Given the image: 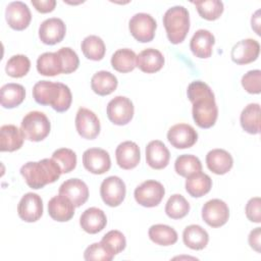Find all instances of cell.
Masks as SVG:
<instances>
[{"label": "cell", "instance_id": "46", "mask_svg": "<svg viewBox=\"0 0 261 261\" xmlns=\"http://www.w3.org/2000/svg\"><path fill=\"white\" fill-rule=\"evenodd\" d=\"M33 6L41 13L52 12L56 6L55 0H32Z\"/></svg>", "mask_w": 261, "mask_h": 261}, {"label": "cell", "instance_id": "14", "mask_svg": "<svg viewBox=\"0 0 261 261\" xmlns=\"http://www.w3.org/2000/svg\"><path fill=\"white\" fill-rule=\"evenodd\" d=\"M5 17L8 25L15 31H23L32 20L29 6L21 1L10 2L5 9Z\"/></svg>", "mask_w": 261, "mask_h": 261}, {"label": "cell", "instance_id": "31", "mask_svg": "<svg viewBox=\"0 0 261 261\" xmlns=\"http://www.w3.org/2000/svg\"><path fill=\"white\" fill-rule=\"evenodd\" d=\"M212 188L211 177L204 172H197L187 177L186 191L194 198H201L208 194Z\"/></svg>", "mask_w": 261, "mask_h": 261}, {"label": "cell", "instance_id": "32", "mask_svg": "<svg viewBox=\"0 0 261 261\" xmlns=\"http://www.w3.org/2000/svg\"><path fill=\"white\" fill-rule=\"evenodd\" d=\"M240 122L245 132L257 135L260 132V105L258 103L248 104L242 111Z\"/></svg>", "mask_w": 261, "mask_h": 261}, {"label": "cell", "instance_id": "27", "mask_svg": "<svg viewBox=\"0 0 261 261\" xmlns=\"http://www.w3.org/2000/svg\"><path fill=\"white\" fill-rule=\"evenodd\" d=\"M25 98V90L23 86L15 83H8L1 87L0 103L7 109H12L20 105Z\"/></svg>", "mask_w": 261, "mask_h": 261}, {"label": "cell", "instance_id": "1", "mask_svg": "<svg viewBox=\"0 0 261 261\" xmlns=\"http://www.w3.org/2000/svg\"><path fill=\"white\" fill-rule=\"evenodd\" d=\"M187 95L193 104L192 114L195 123L201 128L213 126L218 116V108L211 88L204 82L195 81L188 86Z\"/></svg>", "mask_w": 261, "mask_h": 261}, {"label": "cell", "instance_id": "40", "mask_svg": "<svg viewBox=\"0 0 261 261\" xmlns=\"http://www.w3.org/2000/svg\"><path fill=\"white\" fill-rule=\"evenodd\" d=\"M100 243L113 256L123 251L126 246V240L124 234L116 229L109 230L107 233H105Z\"/></svg>", "mask_w": 261, "mask_h": 261}, {"label": "cell", "instance_id": "19", "mask_svg": "<svg viewBox=\"0 0 261 261\" xmlns=\"http://www.w3.org/2000/svg\"><path fill=\"white\" fill-rule=\"evenodd\" d=\"M115 158L118 166L122 169L129 170L138 166L141 160L139 146L132 141L120 143L115 150Z\"/></svg>", "mask_w": 261, "mask_h": 261}, {"label": "cell", "instance_id": "24", "mask_svg": "<svg viewBox=\"0 0 261 261\" xmlns=\"http://www.w3.org/2000/svg\"><path fill=\"white\" fill-rule=\"evenodd\" d=\"M136 65L146 73H155L164 65L163 54L154 48H147L137 55Z\"/></svg>", "mask_w": 261, "mask_h": 261}, {"label": "cell", "instance_id": "7", "mask_svg": "<svg viewBox=\"0 0 261 261\" xmlns=\"http://www.w3.org/2000/svg\"><path fill=\"white\" fill-rule=\"evenodd\" d=\"M157 22L152 15L144 12L136 13L128 21L130 35L141 43L151 42L155 37Z\"/></svg>", "mask_w": 261, "mask_h": 261}, {"label": "cell", "instance_id": "15", "mask_svg": "<svg viewBox=\"0 0 261 261\" xmlns=\"http://www.w3.org/2000/svg\"><path fill=\"white\" fill-rule=\"evenodd\" d=\"M17 214L25 222L39 220L43 214V201L41 197L35 193L24 194L17 205Z\"/></svg>", "mask_w": 261, "mask_h": 261}, {"label": "cell", "instance_id": "23", "mask_svg": "<svg viewBox=\"0 0 261 261\" xmlns=\"http://www.w3.org/2000/svg\"><path fill=\"white\" fill-rule=\"evenodd\" d=\"M107 224V217L103 210L97 207L86 209L80 217L81 227L88 233L95 234L100 232Z\"/></svg>", "mask_w": 261, "mask_h": 261}, {"label": "cell", "instance_id": "43", "mask_svg": "<svg viewBox=\"0 0 261 261\" xmlns=\"http://www.w3.org/2000/svg\"><path fill=\"white\" fill-rule=\"evenodd\" d=\"M113 257L101 243H93L84 252V259L87 261H111Z\"/></svg>", "mask_w": 261, "mask_h": 261}, {"label": "cell", "instance_id": "47", "mask_svg": "<svg viewBox=\"0 0 261 261\" xmlns=\"http://www.w3.org/2000/svg\"><path fill=\"white\" fill-rule=\"evenodd\" d=\"M260 238H261V228L260 227H256L253 230H251L249 238H248L250 247L258 253L260 252Z\"/></svg>", "mask_w": 261, "mask_h": 261}, {"label": "cell", "instance_id": "2", "mask_svg": "<svg viewBox=\"0 0 261 261\" xmlns=\"http://www.w3.org/2000/svg\"><path fill=\"white\" fill-rule=\"evenodd\" d=\"M33 97L40 105H50L57 112H65L72 102L70 89L62 83L40 81L33 88Z\"/></svg>", "mask_w": 261, "mask_h": 261}, {"label": "cell", "instance_id": "30", "mask_svg": "<svg viewBox=\"0 0 261 261\" xmlns=\"http://www.w3.org/2000/svg\"><path fill=\"white\" fill-rule=\"evenodd\" d=\"M37 70L45 76H55L62 73V62L56 52H45L37 59Z\"/></svg>", "mask_w": 261, "mask_h": 261}, {"label": "cell", "instance_id": "37", "mask_svg": "<svg viewBox=\"0 0 261 261\" xmlns=\"http://www.w3.org/2000/svg\"><path fill=\"white\" fill-rule=\"evenodd\" d=\"M190 204L180 194H173L166 202L165 213L171 219H181L188 215Z\"/></svg>", "mask_w": 261, "mask_h": 261}, {"label": "cell", "instance_id": "18", "mask_svg": "<svg viewBox=\"0 0 261 261\" xmlns=\"http://www.w3.org/2000/svg\"><path fill=\"white\" fill-rule=\"evenodd\" d=\"M59 194L67 197L75 207L84 205L89 198V188L80 178H69L59 187Z\"/></svg>", "mask_w": 261, "mask_h": 261}, {"label": "cell", "instance_id": "29", "mask_svg": "<svg viewBox=\"0 0 261 261\" xmlns=\"http://www.w3.org/2000/svg\"><path fill=\"white\" fill-rule=\"evenodd\" d=\"M118 82L114 74L106 70L96 72L91 79V88L99 96H107L117 88Z\"/></svg>", "mask_w": 261, "mask_h": 261}, {"label": "cell", "instance_id": "36", "mask_svg": "<svg viewBox=\"0 0 261 261\" xmlns=\"http://www.w3.org/2000/svg\"><path fill=\"white\" fill-rule=\"evenodd\" d=\"M174 169L177 174L187 178L194 173L202 171V163L195 155L182 154L176 158L174 162Z\"/></svg>", "mask_w": 261, "mask_h": 261}, {"label": "cell", "instance_id": "35", "mask_svg": "<svg viewBox=\"0 0 261 261\" xmlns=\"http://www.w3.org/2000/svg\"><path fill=\"white\" fill-rule=\"evenodd\" d=\"M81 49L86 58L94 61L103 59L106 52V47L103 40L95 35L86 37L82 41Z\"/></svg>", "mask_w": 261, "mask_h": 261}, {"label": "cell", "instance_id": "22", "mask_svg": "<svg viewBox=\"0 0 261 261\" xmlns=\"http://www.w3.org/2000/svg\"><path fill=\"white\" fill-rule=\"evenodd\" d=\"M215 44L214 35L208 30H198L190 41V49L198 58H209Z\"/></svg>", "mask_w": 261, "mask_h": 261}, {"label": "cell", "instance_id": "12", "mask_svg": "<svg viewBox=\"0 0 261 261\" xmlns=\"http://www.w3.org/2000/svg\"><path fill=\"white\" fill-rule=\"evenodd\" d=\"M84 167L93 174H103L111 167L109 153L101 148L87 149L83 154Z\"/></svg>", "mask_w": 261, "mask_h": 261}, {"label": "cell", "instance_id": "42", "mask_svg": "<svg viewBox=\"0 0 261 261\" xmlns=\"http://www.w3.org/2000/svg\"><path fill=\"white\" fill-rule=\"evenodd\" d=\"M57 53L61 58L62 73L68 74L77 69L80 65V59L75 51L69 47H62L57 51Z\"/></svg>", "mask_w": 261, "mask_h": 261}, {"label": "cell", "instance_id": "3", "mask_svg": "<svg viewBox=\"0 0 261 261\" xmlns=\"http://www.w3.org/2000/svg\"><path fill=\"white\" fill-rule=\"evenodd\" d=\"M61 173L60 166L52 158L30 161L24 163L20 168V174L24 178L25 184L34 190L42 189L46 185L56 181Z\"/></svg>", "mask_w": 261, "mask_h": 261}, {"label": "cell", "instance_id": "21", "mask_svg": "<svg viewBox=\"0 0 261 261\" xmlns=\"http://www.w3.org/2000/svg\"><path fill=\"white\" fill-rule=\"evenodd\" d=\"M170 159V153L163 142L153 140L148 143L146 147V161L147 164L153 169L165 168Z\"/></svg>", "mask_w": 261, "mask_h": 261}, {"label": "cell", "instance_id": "6", "mask_svg": "<svg viewBox=\"0 0 261 261\" xmlns=\"http://www.w3.org/2000/svg\"><path fill=\"white\" fill-rule=\"evenodd\" d=\"M165 194L163 185L154 179H148L138 186L134 192L136 202L144 207L152 208L160 204Z\"/></svg>", "mask_w": 261, "mask_h": 261}, {"label": "cell", "instance_id": "13", "mask_svg": "<svg viewBox=\"0 0 261 261\" xmlns=\"http://www.w3.org/2000/svg\"><path fill=\"white\" fill-rule=\"evenodd\" d=\"M167 140L176 149H187L196 144L198 133L190 124L177 123L168 129Z\"/></svg>", "mask_w": 261, "mask_h": 261}, {"label": "cell", "instance_id": "28", "mask_svg": "<svg viewBox=\"0 0 261 261\" xmlns=\"http://www.w3.org/2000/svg\"><path fill=\"white\" fill-rule=\"evenodd\" d=\"M182 241L192 250H203L209 242V234L201 225L191 224L184 229Z\"/></svg>", "mask_w": 261, "mask_h": 261}, {"label": "cell", "instance_id": "41", "mask_svg": "<svg viewBox=\"0 0 261 261\" xmlns=\"http://www.w3.org/2000/svg\"><path fill=\"white\" fill-rule=\"evenodd\" d=\"M52 159L58 163L62 173H68L76 166V154L68 148H60L55 150L52 154Z\"/></svg>", "mask_w": 261, "mask_h": 261}, {"label": "cell", "instance_id": "45", "mask_svg": "<svg viewBox=\"0 0 261 261\" xmlns=\"http://www.w3.org/2000/svg\"><path fill=\"white\" fill-rule=\"evenodd\" d=\"M247 218L255 223L261 222V200L259 197L251 198L245 208Z\"/></svg>", "mask_w": 261, "mask_h": 261}, {"label": "cell", "instance_id": "4", "mask_svg": "<svg viewBox=\"0 0 261 261\" xmlns=\"http://www.w3.org/2000/svg\"><path fill=\"white\" fill-rule=\"evenodd\" d=\"M163 25L166 31L168 41L171 44L181 43L190 30V14L184 6H173L168 8L163 15Z\"/></svg>", "mask_w": 261, "mask_h": 261}, {"label": "cell", "instance_id": "34", "mask_svg": "<svg viewBox=\"0 0 261 261\" xmlns=\"http://www.w3.org/2000/svg\"><path fill=\"white\" fill-rule=\"evenodd\" d=\"M150 240L159 246H171L177 242V232L166 224H154L148 231Z\"/></svg>", "mask_w": 261, "mask_h": 261}, {"label": "cell", "instance_id": "25", "mask_svg": "<svg viewBox=\"0 0 261 261\" xmlns=\"http://www.w3.org/2000/svg\"><path fill=\"white\" fill-rule=\"evenodd\" d=\"M206 164L211 172L222 175L231 169L233 159L227 151L223 149H213L206 155Z\"/></svg>", "mask_w": 261, "mask_h": 261}, {"label": "cell", "instance_id": "8", "mask_svg": "<svg viewBox=\"0 0 261 261\" xmlns=\"http://www.w3.org/2000/svg\"><path fill=\"white\" fill-rule=\"evenodd\" d=\"M107 117L116 125L127 124L134 116L135 108L133 102L124 96H116L107 104Z\"/></svg>", "mask_w": 261, "mask_h": 261}, {"label": "cell", "instance_id": "33", "mask_svg": "<svg viewBox=\"0 0 261 261\" xmlns=\"http://www.w3.org/2000/svg\"><path fill=\"white\" fill-rule=\"evenodd\" d=\"M136 60L137 55L133 50L128 48H122L116 50L113 53L111 57V65L116 71L126 73L135 69L137 66Z\"/></svg>", "mask_w": 261, "mask_h": 261}, {"label": "cell", "instance_id": "20", "mask_svg": "<svg viewBox=\"0 0 261 261\" xmlns=\"http://www.w3.org/2000/svg\"><path fill=\"white\" fill-rule=\"evenodd\" d=\"M75 206L65 196L58 194L48 202V213L50 217L58 222L70 220L74 215Z\"/></svg>", "mask_w": 261, "mask_h": 261}, {"label": "cell", "instance_id": "9", "mask_svg": "<svg viewBox=\"0 0 261 261\" xmlns=\"http://www.w3.org/2000/svg\"><path fill=\"white\" fill-rule=\"evenodd\" d=\"M125 184L115 175L106 177L100 186V195L103 202L110 207L119 206L125 198Z\"/></svg>", "mask_w": 261, "mask_h": 261}, {"label": "cell", "instance_id": "10", "mask_svg": "<svg viewBox=\"0 0 261 261\" xmlns=\"http://www.w3.org/2000/svg\"><path fill=\"white\" fill-rule=\"evenodd\" d=\"M202 218L211 227H220L224 225L229 218V209L227 204L220 199L207 201L202 207Z\"/></svg>", "mask_w": 261, "mask_h": 261}, {"label": "cell", "instance_id": "38", "mask_svg": "<svg viewBox=\"0 0 261 261\" xmlns=\"http://www.w3.org/2000/svg\"><path fill=\"white\" fill-rule=\"evenodd\" d=\"M200 16L206 20H216L223 12V3L219 0H204L193 2Z\"/></svg>", "mask_w": 261, "mask_h": 261}, {"label": "cell", "instance_id": "48", "mask_svg": "<svg viewBox=\"0 0 261 261\" xmlns=\"http://www.w3.org/2000/svg\"><path fill=\"white\" fill-rule=\"evenodd\" d=\"M259 13H260V10H257L254 15L252 16V19H251V23H252V29L256 32L257 35L260 36V30H259V27H260V16H259Z\"/></svg>", "mask_w": 261, "mask_h": 261}, {"label": "cell", "instance_id": "5", "mask_svg": "<svg viewBox=\"0 0 261 261\" xmlns=\"http://www.w3.org/2000/svg\"><path fill=\"white\" fill-rule=\"evenodd\" d=\"M20 129L24 139L32 142H40L50 134L51 123L43 112L31 111L23 116Z\"/></svg>", "mask_w": 261, "mask_h": 261}, {"label": "cell", "instance_id": "44", "mask_svg": "<svg viewBox=\"0 0 261 261\" xmlns=\"http://www.w3.org/2000/svg\"><path fill=\"white\" fill-rule=\"evenodd\" d=\"M242 86L250 94H260L261 92V71L259 69L250 70L242 77Z\"/></svg>", "mask_w": 261, "mask_h": 261}, {"label": "cell", "instance_id": "11", "mask_svg": "<svg viewBox=\"0 0 261 261\" xmlns=\"http://www.w3.org/2000/svg\"><path fill=\"white\" fill-rule=\"evenodd\" d=\"M75 128L82 138L94 140L100 134V120L92 110L81 107L75 115Z\"/></svg>", "mask_w": 261, "mask_h": 261}, {"label": "cell", "instance_id": "17", "mask_svg": "<svg viewBox=\"0 0 261 261\" xmlns=\"http://www.w3.org/2000/svg\"><path fill=\"white\" fill-rule=\"evenodd\" d=\"M65 23L58 17L45 19L39 28V38L46 45H55L60 43L65 37Z\"/></svg>", "mask_w": 261, "mask_h": 261}, {"label": "cell", "instance_id": "26", "mask_svg": "<svg viewBox=\"0 0 261 261\" xmlns=\"http://www.w3.org/2000/svg\"><path fill=\"white\" fill-rule=\"evenodd\" d=\"M23 134L13 124H4L0 128V151L14 152L22 147Z\"/></svg>", "mask_w": 261, "mask_h": 261}, {"label": "cell", "instance_id": "39", "mask_svg": "<svg viewBox=\"0 0 261 261\" xmlns=\"http://www.w3.org/2000/svg\"><path fill=\"white\" fill-rule=\"evenodd\" d=\"M31 68L30 59L22 54H17L11 56L5 65L6 73L11 77H22L24 76Z\"/></svg>", "mask_w": 261, "mask_h": 261}, {"label": "cell", "instance_id": "16", "mask_svg": "<svg viewBox=\"0 0 261 261\" xmlns=\"http://www.w3.org/2000/svg\"><path fill=\"white\" fill-rule=\"evenodd\" d=\"M260 53V44L254 39H244L233 45L230 52L231 60L240 65L255 61Z\"/></svg>", "mask_w": 261, "mask_h": 261}]
</instances>
